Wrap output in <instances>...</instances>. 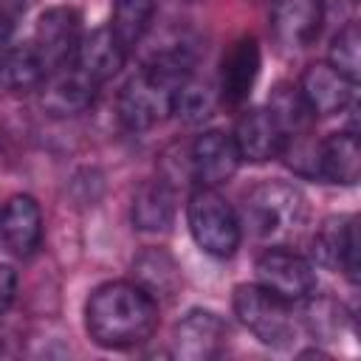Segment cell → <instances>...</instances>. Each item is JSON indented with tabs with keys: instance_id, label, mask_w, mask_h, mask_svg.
I'll use <instances>...</instances> for the list:
<instances>
[{
	"instance_id": "5bb4252c",
	"label": "cell",
	"mask_w": 361,
	"mask_h": 361,
	"mask_svg": "<svg viewBox=\"0 0 361 361\" xmlns=\"http://www.w3.org/2000/svg\"><path fill=\"white\" fill-rule=\"evenodd\" d=\"M234 147L240 161L265 164L282 152V127L268 107H251L237 118L234 127Z\"/></svg>"
},
{
	"instance_id": "3957f363",
	"label": "cell",
	"mask_w": 361,
	"mask_h": 361,
	"mask_svg": "<svg viewBox=\"0 0 361 361\" xmlns=\"http://www.w3.org/2000/svg\"><path fill=\"white\" fill-rule=\"evenodd\" d=\"M243 214L257 240L285 245L302 231L307 220V200L299 186L288 180H259L248 189Z\"/></svg>"
},
{
	"instance_id": "52a82bcc",
	"label": "cell",
	"mask_w": 361,
	"mask_h": 361,
	"mask_svg": "<svg viewBox=\"0 0 361 361\" xmlns=\"http://www.w3.org/2000/svg\"><path fill=\"white\" fill-rule=\"evenodd\" d=\"M79 39H82V17H79V11L68 8V6H56V8H48L39 17L31 45H34L45 73L51 76V73H56L59 68H65L73 59Z\"/></svg>"
},
{
	"instance_id": "7a4b0ae2",
	"label": "cell",
	"mask_w": 361,
	"mask_h": 361,
	"mask_svg": "<svg viewBox=\"0 0 361 361\" xmlns=\"http://www.w3.org/2000/svg\"><path fill=\"white\" fill-rule=\"evenodd\" d=\"M192 76V56L186 48L155 54L118 93V118L127 130H149L172 113L178 87Z\"/></svg>"
},
{
	"instance_id": "ffe728a7",
	"label": "cell",
	"mask_w": 361,
	"mask_h": 361,
	"mask_svg": "<svg viewBox=\"0 0 361 361\" xmlns=\"http://www.w3.org/2000/svg\"><path fill=\"white\" fill-rule=\"evenodd\" d=\"M133 276L135 285H141L155 302L172 299L180 288V268L164 248H144L133 259Z\"/></svg>"
},
{
	"instance_id": "2e32d148",
	"label": "cell",
	"mask_w": 361,
	"mask_h": 361,
	"mask_svg": "<svg viewBox=\"0 0 361 361\" xmlns=\"http://www.w3.org/2000/svg\"><path fill=\"white\" fill-rule=\"evenodd\" d=\"M0 240L17 257H31L42 243V212L31 195H14L0 212Z\"/></svg>"
},
{
	"instance_id": "4316f807",
	"label": "cell",
	"mask_w": 361,
	"mask_h": 361,
	"mask_svg": "<svg viewBox=\"0 0 361 361\" xmlns=\"http://www.w3.org/2000/svg\"><path fill=\"white\" fill-rule=\"evenodd\" d=\"M322 6V23H336V25H344L350 20H355V8H358V0H319Z\"/></svg>"
},
{
	"instance_id": "30bf717a",
	"label": "cell",
	"mask_w": 361,
	"mask_h": 361,
	"mask_svg": "<svg viewBox=\"0 0 361 361\" xmlns=\"http://www.w3.org/2000/svg\"><path fill=\"white\" fill-rule=\"evenodd\" d=\"M313 259L324 268H338L350 282H358V220L350 214L327 217L313 234Z\"/></svg>"
},
{
	"instance_id": "83f0119b",
	"label": "cell",
	"mask_w": 361,
	"mask_h": 361,
	"mask_svg": "<svg viewBox=\"0 0 361 361\" xmlns=\"http://www.w3.org/2000/svg\"><path fill=\"white\" fill-rule=\"evenodd\" d=\"M14 296H17V271L11 265H0V313L8 310Z\"/></svg>"
},
{
	"instance_id": "5b68a950",
	"label": "cell",
	"mask_w": 361,
	"mask_h": 361,
	"mask_svg": "<svg viewBox=\"0 0 361 361\" xmlns=\"http://www.w3.org/2000/svg\"><path fill=\"white\" fill-rule=\"evenodd\" d=\"M186 223L197 248H203L209 257L228 259L240 248V240H243L240 217L217 189L197 186L189 195Z\"/></svg>"
},
{
	"instance_id": "603a6c76",
	"label": "cell",
	"mask_w": 361,
	"mask_h": 361,
	"mask_svg": "<svg viewBox=\"0 0 361 361\" xmlns=\"http://www.w3.org/2000/svg\"><path fill=\"white\" fill-rule=\"evenodd\" d=\"M302 302H305V310H302L305 324H307V330L316 338L333 341V338L341 336V330L347 324V313H344V307L336 299H330V296H313L310 293Z\"/></svg>"
},
{
	"instance_id": "e0dca14e",
	"label": "cell",
	"mask_w": 361,
	"mask_h": 361,
	"mask_svg": "<svg viewBox=\"0 0 361 361\" xmlns=\"http://www.w3.org/2000/svg\"><path fill=\"white\" fill-rule=\"evenodd\" d=\"M358 175H361V147L355 130H341L319 141L316 178L353 186L358 183Z\"/></svg>"
},
{
	"instance_id": "d4e9b609",
	"label": "cell",
	"mask_w": 361,
	"mask_h": 361,
	"mask_svg": "<svg viewBox=\"0 0 361 361\" xmlns=\"http://www.w3.org/2000/svg\"><path fill=\"white\" fill-rule=\"evenodd\" d=\"M338 73H344L350 82H358L361 73V28L355 20L338 25L333 42H330V59Z\"/></svg>"
},
{
	"instance_id": "d6986e66",
	"label": "cell",
	"mask_w": 361,
	"mask_h": 361,
	"mask_svg": "<svg viewBox=\"0 0 361 361\" xmlns=\"http://www.w3.org/2000/svg\"><path fill=\"white\" fill-rule=\"evenodd\" d=\"M175 217V186L166 178L147 180L133 197V223L141 231H164Z\"/></svg>"
},
{
	"instance_id": "9a60e30c",
	"label": "cell",
	"mask_w": 361,
	"mask_h": 361,
	"mask_svg": "<svg viewBox=\"0 0 361 361\" xmlns=\"http://www.w3.org/2000/svg\"><path fill=\"white\" fill-rule=\"evenodd\" d=\"M259 76V45L254 37H240L220 65L217 96L226 107H240Z\"/></svg>"
},
{
	"instance_id": "8992f818",
	"label": "cell",
	"mask_w": 361,
	"mask_h": 361,
	"mask_svg": "<svg viewBox=\"0 0 361 361\" xmlns=\"http://www.w3.org/2000/svg\"><path fill=\"white\" fill-rule=\"evenodd\" d=\"M257 279L262 288L285 302H302L316 290V268L288 245H271L257 259Z\"/></svg>"
},
{
	"instance_id": "44dd1931",
	"label": "cell",
	"mask_w": 361,
	"mask_h": 361,
	"mask_svg": "<svg viewBox=\"0 0 361 361\" xmlns=\"http://www.w3.org/2000/svg\"><path fill=\"white\" fill-rule=\"evenodd\" d=\"M45 76L48 73H45L31 42L6 48L0 54V87L3 90H14V93L37 90V87H42Z\"/></svg>"
},
{
	"instance_id": "6da1fadb",
	"label": "cell",
	"mask_w": 361,
	"mask_h": 361,
	"mask_svg": "<svg viewBox=\"0 0 361 361\" xmlns=\"http://www.w3.org/2000/svg\"><path fill=\"white\" fill-rule=\"evenodd\" d=\"M85 327L104 350L138 347L158 327V302L135 282H104L87 296Z\"/></svg>"
},
{
	"instance_id": "ac0fdd59",
	"label": "cell",
	"mask_w": 361,
	"mask_h": 361,
	"mask_svg": "<svg viewBox=\"0 0 361 361\" xmlns=\"http://www.w3.org/2000/svg\"><path fill=\"white\" fill-rule=\"evenodd\" d=\"M96 96V85L87 82L82 73H76L71 65L59 68L42 82V104L54 116H73L90 107Z\"/></svg>"
},
{
	"instance_id": "8fae6325",
	"label": "cell",
	"mask_w": 361,
	"mask_h": 361,
	"mask_svg": "<svg viewBox=\"0 0 361 361\" xmlns=\"http://www.w3.org/2000/svg\"><path fill=\"white\" fill-rule=\"evenodd\" d=\"M127 54L130 51L118 42L113 28L104 25V28H93L90 34H82V39L76 45V54H73V59L68 65L99 87V85H104L107 79H113L124 68Z\"/></svg>"
},
{
	"instance_id": "9c48e42d",
	"label": "cell",
	"mask_w": 361,
	"mask_h": 361,
	"mask_svg": "<svg viewBox=\"0 0 361 361\" xmlns=\"http://www.w3.org/2000/svg\"><path fill=\"white\" fill-rule=\"evenodd\" d=\"M237 166L240 152L234 147V138L223 130H206L189 147V172L197 186L217 189L234 178Z\"/></svg>"
},
{
	"instance_id": "cb8c5ba5",
	"label": "cell",
	"mask_w": 361,
	"mask_h": 361,
	"mask_svg": "<svg viewBox=\"0 0 361 361\" xmlns=\"http://www.w3.org/2000/svg\"><path fill=\"white\" fill-rule=\"evenodd\" d=\"M214 104H217L214 87L189 76V79L178 87V93H175L172 113H175L180 121H186V124H200V121H206V118L214 113Z\"/></svg>"
},
{
	"instance_id": "ba28073f",
	"label": "cell",
	"mask_w": 361,
	"mask_h": 361,
	"mask_svg": "<svg viewBox=\"0 0 361 361\" xmlns=\"http://www.w3.org/2000/svg\"><path fill=\"white\" fill-rule=\"evenodd\" d=\"M228 341V324L214 310L195 307L172 330V355L183 361H212Z\"/></svg>"
},
{
	"instance_id": "7402d4cb",
	"label": "cell",
	"mask_w": 361,
	"mask_h": 361,
	"mask_svg": "<svg viewBox=\"0 0 361 361\" xmlns=\"http://www.w3.org/2000/svg\"><path fill=\"white\" fill-rule=\"evenodd\" d=\"M152 11H155V0H116L113 3L110 28L127 51H133L141 42V37L147 34V28L152 23Z\"/></svg>"
},
{
	"instance_id": "7c38bea8",
	"label": "cell",
	"mask_w": 361,
	"mask_h": 361,
	"mask_svg": "<svg viewBox=\"0 0 361 361\" xmlns=\"http://www.w3.org/2000/svg\"><path fill=\"white\" fill-rule=\"evenodd\" d=\"M296 90L313 116H333L350 104L355 82L338 73L330 62H313L302 71Z\"/></svg>"
},
{
	"instance_id": "277c9868",
	"label": "cell",
	"mask_w": 361,
	"mask_h": 361,
	"mask_svg": "<svg viewBox=\"0 0 361 361\" xmlns=\"http://www.w3.org/2000/svg\"><path fill=\"white\" fill-rule=\"evenodd\" d=\"M231 307L234 316L243 322L245 330L254 333L265 347L285 350L296 341V319H293V305L271 293L268 288L257 285H237L231 293Z\"/></svg>"
},
{
	"instance_id": "4fadbf2b",
	"label": "cell",
	"mask_w": 361,
	"mask_h": 361,
	"mask_svg": "<svg viewBox=\"0 0 361 361\" xmlns=\"http://www.w3.org/2000/svg\"><path fill=\"white\" fill-rule=\"evenodd\" d=\"M322 31L319 0H271V34L285 51L307 48Z\"/></svg>"
},
{
	"instance_id": "f1b7e54d",
	"label": "cell",
	"mask_w": 361,
	"mask_h": 361,
	"mask_svg": "<svg viewBox=\"0 0 361 361\" xmlns=\"http://www.w3.org/2000/svg\"><path fill=\"white\" fill-rule=\"evenodd\" d=\"M186 3H197V0H186Z\"/></svg>"
},
{
	"instance_id": "484cf974",
	"label": "cell",
	"mask_w": 361,
	"mask_h": 361,
	"mask_svg": "<svg viewBox=\"0 0 361 361\" xmlns=\"http://www.w3.org/2000/svg\"><path fill=\"white\" fill-rule=\"evenodd\" d=\"M34 6V0H0V45L14 34L20 17Z\"/></svg>"
}]
</instances>
